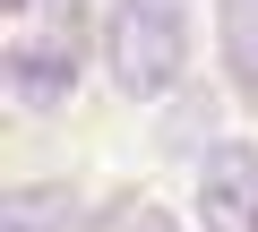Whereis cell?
<instances>
[{
    "label": "cell",
    "mask_w": 258,
    "mask_h": 232,
    "mask_svg": "<svg viewBox=\"0 0 258 232\" xmlns=\"http://www.w3.org/2000/svg\"><path fill=\"white\" fill-rule=\"evenodd\" d=\"M103 60H112V86L120 95H172L181 86V60H189V35H181V9H147V0H112L103 18Z\"/></svg>",
    "instance_id": "obj_1"
},
{
    "label": "cell",
    "mask_w": 258,
    "mask_h": 232,
    "mask_svg": "<svg viewBox=\"0 0 258 232\" xmlns=\"http://www.w3.org/2000/svg\"><path fill=\"white\" fill-rule=\"evenodd\" d=\"M198 215L207 232H258V146L215 138L198 155Z\"/></svg>",
    "instance_id": "obj_2"
},
{
    "label": "cell",
    "mask_w": 258,
    "mask_h": 232,
    "mask_svg": "<svg viewBox=\"0 0 258 232\" xmlns=\"http://www.w3.org/2000/svg\"><path fill=\"white\" fill-rule=\"evenodd\" d=\"M0 232H78V189L69 181H18L0 198Z\"/></svg>",
    "instance_id": "obj_3"
},
{
    "label": "cell",
    "mask_w": 258,
    "mask_h": 232,
    "mask_svg": "<svg viewBox=\"0 0 258 232\" xmlns=\"http://www.w3.org/2000/svg\"><path fill=\"white\" fill-rule=\"evenodd\" d=\"M69 78H78V69H69L60 43H18V52H9V95H18L26 112H52V103L69 95Z\"/></svg>",
    "instance_id": "obj_4"
},
{
    "label": "cell",
    "mask_w": 258,
    "mask_h": 232,
    "mask_svg": "<svg viewBox=\"0 0 258 232\" xmlns=\"http://www.w3.org/2000/svg\"><path fill=\"white\" fill-rule=\"evenodd\" d=\"M215 18H224V69L241 95H258V0H215Z\"/></svg>",
    "instance_id": "obj_5"
},
{
    "label": "cell",
    "mask_w": 258,
    "mask_h": 232,
    "mask_svg": "<svg viewBox=\"0 0 258 232\" xmlns=\"http://www.w3.org/2000/svg\"><path fill=\"white\" fill-rule=\"evenodd\" d=\"M35 9H43L52 26H69V18H78V0H35Z\"/></svg>",
    "instance_id": "obj_6"
},
{
    "label": "cell",
    "mask_w": 258,
    "mask_h": 232,
    "mask_svg": "<svg viewBox=\"0 0 258 232\" xmlns=\"http://www.w3.org/2000/svg\"><path fill=\"white\" fill-rule=\"evenodd\" d=\"M129 232H172V215H155V206H147V215H129Z\"/></svg>",
    "instance_id": "obj_7"
},
{
    "label": "cell",
    "mask_w": 258,
    "mask_h": 232,
    "mask_svg": "<svg viewBox=\"0 0 258 232\" xmlns=\"http://www.w3.org/2000/svg\"><path fill=\"white\" fill-rule=\"evenodd\" d=\"M147 9H181V0H147Z\"/></svg>",
    "instance_id": "obj_8"
},
{
    "label": "cell",
    "mask_w": 258,
    "mask_h": 232,
    "mask_svg": "<svg viewBox=\"0 0 258 232\" xmlns=\"http://www.w3.org/2000/svg\"><path fill=\"white\" fill-rule=\"evenodd\" d=\"M9 9H35V0H9Z\"/></svg>",
    "instance_id": "obj_9"
}]
</instances>
